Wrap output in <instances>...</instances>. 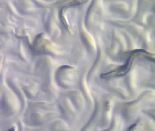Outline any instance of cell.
Masks as SVG:
<instances>
[{
    "label": "cell",
    "mask_w": 155,
    "mask_h": 131,
    "mask_svg": "<svg viewBox=\"0 0 155 131\" xmlns=\"http://www.w3.org/2000/svg\"><path fill=\"white\" fill-rule=\"evenodd\" d=\"M129 57L125 64L117 67L113 71H110L106 73L102 74L101 77L102 78H110L117 76H123L128 72L130 70L133 63L135 56L133 55L130 54Z\"/></svg>",
    "instance_id": "6da1fadb"
}]
</instances>
